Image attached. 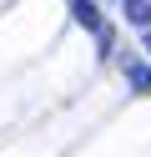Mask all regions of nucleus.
<instances>
[{"label": "nucleus", "mask_w": 151, "mask_h": 157, "mask_svg": "<svg viewBox=\"0 0 151 157\" xmlns=\"http://www.w3.org/2000/svg\"><path fill=\"white\" fill-rule=\"evenodd\" d=\"M70 15H76V25H86V31L106 36V25H101V10H96V0H70Z\"/></svg>", "instance_id": "obj_1"}, {"label": "nucleus", "mask_w": 151, "mask_h": 157, "mask_svg": "<svg viewBox=\"0 0 151 157\" xmlns=\"http://www.w3.org/2000/svg\"><path fill=\"white\" fill-rule=\"evenodd\" d=\"M126 81L136 86V91H151V71L146 66H126Z\"/></svg>", "instance_id": "obj_3"}, {"label": "nucleus", "mask_w": 151, "mask_h": 157, "mask_svg": "<svg viewBox=\"0 0 151 157\" xmlns=\"http://www.w3.org/2000/svg\"><path fill=\"white\" fill-rule=\"evenodd\" d=\"M121 10H126V21L141 25V31L151 25V0H121Z\"/></svg>", "instance_id": "obj_2"}, {"label": "nucleus", "mask_w": 151, "mask_h": 157, "mask_svg": "<svg viewBox=\"0 0 151 157\" xmlns=\"http://www.w3.org/2000/svg\"><path fill=\"white\" fill-rule=\"evenodd\" d=\"M146 56H151V25H146Z\"/></svg>", "instance_id": "obj_4"}]
</instances>
